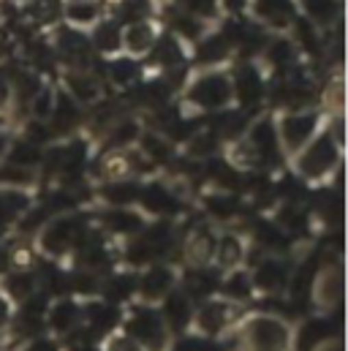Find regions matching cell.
Listing matches in <instances>:
<instances>
[{
  "label": "cell",
  "instance_id": "14",
  "mask_svg": "<svg viewBox=\"0 0 348 351\" xmlns=\"http://www.w3.org/2000/svg\"><path fill=\"white\" fill-rule=\"evenodd\" d=\"M237 93H240V98H243L245 104H256L261 98V82L253 69H245V71L237 77Z\"/></svg>",
  "mask_w": 348,
  "mask_h": 351
},
{
  "label": "cell",
  "instance_id": "33",
  "mask_svg": "<svg viewBox=\"0 0 348 351\" xmlns=\"http://www.w3.org/2000/svg\"><path fill=\"white\" fill-rule=\"evenodd\" d=\"M11 158L16 161V164H22V167H30V164H36L38 161V150L33 147V145H16L14 147V153H11Z\"/></svg>",
  "mask_w": 348,
  "mask_h": 351
},
{
  "label": "cell",
  "instance_id": "22",
  "mask_svg": "<svg viewBox=\"0 0 348 351\" xmlns=\"http://www.w3.org/2000/svg\"><path fill=\"white\" fill-rule=\"evenodd\" d=\"M87 319H90V324H92L95 330H106V327L114 324L117 313H114L109 305H92V308L87 311Z\"/></svg>",
  "mask_w": 348,
  "mask_h": 351
},
{
  "label": "cell",
  "instance_id": "13",
  "mask_svg": "<svg viewBox=\"0 0 348 351\" xmlns=\"http://www.w3.org/2000/svg\"><path fill=\"white\" fill-rule=\"evenodd\" d=\"M60 47L66 52V58H71L74 63H87L90 55H87V38H82L79 33H63L60 36Z\"/></svg>",
  "mask_w": 348,
  "mask_h": 351
},
{
  "label": "cell",
  "instance_id": "27",
  "mask_svg": "<svg viewBox=\"0 0 348 351\" xmlns=\"http://www.w3.org/2000/svg\"><path fill=\"white\" fill-rule=\"evenodd\" d=\"M0 182H14V185H22V182H25V185H27V182H33V175H30L25 167L19 169L16 164H11V167H3V169H0Z\"/></svg>",
  "mask_w": 348,
  "mask_h": 351
},
{
  "label": "cell",
  "instance_id": "39",
  "mask_svg": "<svg viewBox=\"0 0 348 351\" xmlns=\"http://www.w3.org/2000/svg\"><path fill=\"white\" fill-rule=\"evenodd\" d=\"M145 150H147L153 158H158V161H166V158H169L166 142H161V139H156V136H145Z\"/></svg>",
  "mask_w": 348,
  "mask_h": 351
},
{
  "label": "cell",
  "instance_id": "29",
  "mask_svg": "<svg viewBox=\"0 0 348 351\" xmlns=\"http://www.w3.org/2000/svg\"><path fill=\"white\" fill-rule=\"evenodd\" d=\"M52 109H55L52 93H49V90H38V93L33 95V112H36V117H49Z\"/></svg>",
  "mask_w": 348,
  "mask_h": 351
},
{
  "label": "cell",
  "instance_id": "37",
  "mask_svg": "<svg viewBox=\"0 0 348 351\" xmlns=\"http://www.w3.org/2000/svg\"><path fill=\"white\" fill-rule=\"evenodd\" d=\"M69 16L74 22H92L95 19V5H90V3H74V5H69Z\"/></svg>",
  "mask_w": 348,
  "mask_h": 351
},
{
  "label": "cell",
  "instance_id": "48",
  "mask_svg": "<svg viewBox=\"0 0 348 351\" xmlns=\"http://www.w3.org/2000/svg\"><path fill=\"white\" fill-rule=\"evenodd\" d=\"M8 104V82H5V77H0V109Z\"/></svg>",
  "mask_w": 348,
  "mask_h": 351
},
{
  "label": "cell",
  "instance_id": "35",
  "mask_svg": "<svg viewBox=\"0 0 348 351\" xmlns=\"http://www.w3.org/2000/svg\"><path fill=\"white\" fill-rule=\"evenodd\" d=\"M131 289H134V283H131L128 278H123V275H120V278H112V280H109L106 294H109L112 300H123V297H125Z\"/></svg>",
  "mask_w": 348,
  "mask_h": 351
},
{
  "label": "cell",
  "instance_id": "26",
  "mask_svg": "<svg viewBox=\"0 0 348 351\" xmlns=\"http://www.w3.org/2000/svg\"><path fill=\"white\" fill-rule=\"evenodd\" d=\"M69 88L74 90V95H77L79 101H90V98H95V93H98L95 82L87 80V77H71V80H69Z\"/></svg>",
  "mask_w": 348,
  "mask_h": 351
},
{
  "label": "cell",
  "instance_id": "6",
  "mask_svg": "<svg viewBox=\"0 0 348 351\" xmlns=\"http://www.w3.org/2000/svg\"><path fill=\"white\" fill-rule=\"evenodd\" d=\"M74 234H77V223L69 218V221H55L49 229H47V234L41 237V245L49 251V254H60V251H66V245L74 240Z\"/></svg>",
  "mask_w": 348,
  "mask_h": 351
},
{
  "label": "cell",
  "instance_id": "10",
  "mask_svg": "<svg viewBox=\"0 0 348 351\" xmlns=\"http://www.w3.org/2000/svg\"><path fill=\"white\" fill-rule=\"evenodd\" d=\"M256 11L272 25H286L291 16V3L288 0H256Z\"/></svg>",
  "mask_w": 348,
  "mask_h": 351
},
{
  "label": "cell",
  "instance_id": "7",
  "mask_svg": "<svg viewBox=\"0 0 348 351\" xmlns=\"http://www.w3.org/2000/svg\"><path fill=\"white\" fill-rule=\"evenodd\" d=\"M153 41H156V33H153V27L145 25V22H134V25L125 30V44H128L131 52H147V49L153 47Z\"/></svg>",
  "mask_w": 348,
  "mask_h": 351
},
{
  "label": "cell",
  "instance_id": "4",
  "mask_svg": "<svg viewBox=\"0 0 348 351\" xmlns=\"http://www.w3.org/2000/svg\"><path fill=\"white\" fill-rule=\"evenodd\" d=\"M190 98L199 101L201 106H223L232 98V88L223 77H204L190 90Z\"/></svg>",
  "mask_w": 348,
  "mask_h": 351
},
{
  "label": "cell",
  "instance_id": "12",
  "mask_svg": "<svg viewBox=\"0 0 348 351\" xmlns=\"http://www.w3.org/2000/svg\"><path fill=\"white\" fill-rule=\"evenodd\" d=\"M253 147H256L259 156H266V158L275 156L277 134H275V128H272L269 123H259V125H256V131H253Z\"/></svg>",
  "mask_w": 348,
  "mask_h": 351
},
{
  "label": "cell",
  "instance_id": "40",
  "mask_svg": "<svg viewBox=\"0 0 348 351\" xmlns=\"http://www.w3.org/2000/svg\"><path fill=\"white\" fill-rule=\"evenodd\" d=\"M112 77H114L117 82H128V80L134 77V63H131V60L114 63V66H112Z\"/></svg>",
  "mask_w": 348,
  "mask_h": 351
},
{
  "label": "cell",
  "instance_id": "24",
  "mask_svg": "<svg viewBox=\"0 0 348 351\" xmlns=\"http://www.w3.org/2000/svg\"><path fill=\"white\" fill-rule=\"evenodd\" d=\"M305 8H308V14L310 16H316V19H332V14L338 11V5H335V0H305Z\"/></svg>",
  "mask_w": 348,
  "mask_h": 351
},
{
  "label": "cell",
  "instance_id": "52",
  "mask_svg": "<svg viewBox=\"0 0 348 351\" xmlns=\"http://www.w3.org/2000/svg\"><path fill=\"white\" fill-rule=\"evenodd\" d=\"M30 351H52V349H49V346H44V343H38V346H33Z\"/></svg>",
  "mask_w": 348,
  "mask_h": 351
},
{
  "label": "cell",
  "instance_id": "28",
  "mask_svg": "<svg viewBox=\"0 0 348 351\" xmlns=\"http://www.w3.org/2000/svg\"><path fill=\"white\" fill-rule=\"evenodd\" d=\"M207 204H210V210H212L215 215H221V218L237 213V199H232V196H212Z\"/></svg>",
  "mask_w": 348,
  "mask_h": 351
},
{
  "label": "cell",
  "instance_id": "49",
  "mask_svg": "<svg viewBox=\"0 0 348 351\" xmlns=\"http://www.w3.org/2000/svg\"><path fill=\"white\" fill-rule=\"evenodd\" d=\"M243 3H245V0H226V5H229L232 11H240V8H243Z\"/></svg>",
  "mask_w": 348,
  "mask_h": 351
},
{
  "label": "cell",
  "instance_id": "9",
  "mask_svg": "<svg viewBox=\"0 0 348 351\" xmlns=\"http://www.w3.org/2000/svg\"><path fill=\"white\" fill-rule=\"evenodd\" d=\"M169 286H172V272L164 269V267H153L142 280V291L147 297H161V294L169 291Z\"/></svg>",
  "mask_w": 348,
  "mask_h": 351
},
{
  "label": "cell",
  "instance_id": "32",
  "mask_svg": "<svg viewBox=\"0 0 348 351\" xmlns=\"http://www.w3.org/2000/svg\"><path fill=\"white\" fill-rule=\"evenodd\" d=\"M8 291L16 297V300H25L30 291H33V280L27 275H14L8 278Z\"/></svg>",
  "mask_w": 348,
  "mask_h": 351
},
{
  "label": "cell",
  "instance_id": "8",
  "mask_svg": "<svg viewBox=\"0 0 348 351\" xmlns=\"http://www.w3.org/2000/svg\"><path fill=\"white\" fill-rule=\"evenodd\" d=\"M226 316H229V308H226L223 302H210V305H204L201 313H199V327H201L204 332H218V330H223Z\"/></svg>",
  "mask_w": 348,
  "mask_h": 351
},
{
  "label": "cell",
  "instance_id": "46",
  "mask_svg": "<svg viewBox=\"0 0 348 351\" xmlns=\"http://www.w3.org/2000/svg\"><path fill=\"white\" fill-rule=\"evenodd\" d=\"M136 136V128H134V123H125V125H120V131H117V142H128V139H134Z\"/></svg>",
  "mask_w": 348,
  "mask_h": 351
},
{
  "label": "cell",
  "instance_id": "17",
  "mask_svg": "<svg viewBox=\"0 0 348 351\" xmlns=\"http://www.w3.org/2000/svg\"><path fill=\"white\" fill-rule=\"evenodd\" d=\"M142 202L153 210V213H164V210H172L174 207V199L169 196V191H164V188H147L145 193H142Z\"/></svg>",
  "mask_w": 348,
  "mask_h": 351
},
{
  "label": "cell",
  "instance_id": "38",
  "mask_svg": "<svg viewBox=\"0 0 348 351\" xmlns=\"http://www.w3.org/2000/svg\"><path fill=\"white\" fill-rule=\"evenodd\" d=\"M210 251H212V240H210V234H196L193 237V243H190V254H193V259H204V256H210Z\"/></svg>",
  "mask_w": 348,
  "mask_h": 351
},
{
  "label": "cell",
  "instance_id": "30",
  "mask_svg": "<svg viewBox=\"0 0 348 351\" xmlns=\"http://www.w3.org/2000/svg\"><path fill=\"white\" fill-rule=\"evenodd\" d=\"M240 243L234 237H226L221 245H218V256H221V264H234L240 259Z\"/></svg>",
  "mask_w": 348,
  "mask_h": 351
},
{
  "label": "cell",
  "instance_id": "31",
  "mask_svg": "<svg viewBox=\"0 0 348 351\" xmlns=\"http://www.w3.org/2000/svg\"><path fill=\"white\" fill-rule=\"evenodd\" d=\"M106 199L114 204H125V202L136 199V188L134 185H112V188H106Z\"/></svg>",
  "mask_w": 348,
  "mask_h": 351
},
{
  "label": "cell",
  "instance_id": "23",
  "mask_svg": "<svg viewBox=\"0 0 348 351\" xmlns=\"http://www.w3.org/2000/svg\"><path fill=\"white\" fill-rule=\"evenodd\" d=\"M22 207H25V199H22L19 193H0V226H3L8 218H14Z\"/></svg>",
  "mask_w": 348,
  "mask_h": 351
},
{
  "label": "cell",
  "instance_id": "36",
  "mask_svg": "<svg viewBox=\"0 0 348 351\" xmlns=\"http://www.w3.org/2000/svg\"><path fill=\"white\" fill-rule=\"evenodd\" d=\"M156 58H158V63H179V49H177V44L172 38H166V41L158 44Z\"/></svg>",
  "mask_w": 348,
  "mask_h": 351
},
{
  "label": "cell",
  "instance_id": "34",
  "mask_svg": "<svg viewBox=\"0 0 348 351\" xmlns=\"http://www.w3.org/2000/svg\"><path fill=\"white\" fill-rule=\"evenodd\" d=\"M226 294H232V297H248L251 294V280L245 278V275H234L229 283H226Z\"/></svg>",
  "mask_w": 348,
  "mask_h": 351
},
{
  "label": "cell",
  "instance_id": "20",
  "mask_svg": "<svg viewBox=\"0 0 348 351\" xmlns=\"http://www.w3.org/2000/svg\"><path fill=\"white\" fill-rule=\"evenodd\" d=\"M77 322V305L74 302H60L52 311V327L55 330H69Z\"/></svg>",
  "mask_w": 348,
  "mask_h": 351
},
{
  "label": "cell",
  "instance_id": "51",
  "mask_svg": "<svg viewBox=\"0 0 348 351\" xmlns=\"http://www.w3.org/2000/svg\"><path fill=\"white\" fill-rule=\"evenodd\" d=\"M321 351H343V349H340V343H330V346H324Z\"/></svg>",
  "mask_w": 348,
  "mask_h": 351
},
{
  "label": "cell",
  "instance_id": "18",
  "mask_svg": "<svg viewBox=\"0 0 348 351\" xmlns=\"http://www.w3.org/2000/svg\"><path fill=\"white\" fill-rule=\"evenodd\" d=\"M166 313H169V319H172V324L177 327V330H179V327H185V324H188V319H190L188 300H185V297H179V294L169 297V302H166Z\"/></svg>",
  "mask_w": 348,
  "mask_h": 351
},
{
  "label": "cell",
  "instance_id": "21",
  "mask_svg": "<svg viewBox=\"0 0 348 351\" xmlns=\"http://www.w3.org/2000/svg\"><path fill=\"white\" fill-rule=\"evenodd\" d=\"M95 44L103 49V52H112V49H117L120 47V30L114 27V25H101L98 30H95Z\"/></svg>",
  "mask_w": 348,
  "mask_h": 351
},
{
  "label": "cell",
  "instance_id": "19",
  "mask_svg": "<svg viewBox=\"0 0 348 351\" xmlns=\"http://www.w3.org/2000/svg\"><path fill=\"white\" fill-rule=\"evenodd\" d=\"M226 49H229V41H226L223 36H215V38H210V41H204V44H201L199 58H201V63H212V60L223 58V55H226Z\"/></svg>",
  "mask_w": 348,
  "mask_h": 351
},
{
  "label": "cell",
  "instance_id": "1",
  "mask_svg": "<svg viewBox=\"0 0 348 351\" xmlns=\"http://www.w3.org/2000/svg\"><path fill=\"white\" fill-rule=\"evenodd\" d=\"M245 338H248L251 351H283L288 341V330L277 319H256L248 327Z\"/></svg>",
  "mask_w": 348,
  "mask_h": 351
},
{
  "label": "cell",
  "instance_id": "5",
  "mask_svg": "<svg viewBox=\"0 0 348 351\" xmlns=\"http://www.w3.org/2000/svg\"><path fill=\"white\" fill-rule=\"evenodd\" d=\"M313 125H316V117L313 114H291V117H286L283 120V128H280V136L288 145V150L302 147L305 139L313 134Z\"/></svg>",
  "mask_w": 348,
  "mask_h": 351
},
{
  "label": "cell",
  "instance_id": "42",
  "mask_svg": "<svg viewBox=\"0 0 348 351\" xmlns=\"http://www.w3.org/2000/svg\"><path fill=\"white\" fill-rule=\"evenodd\" d=\"M275 63H286L288 58H291V49H288V44H275L272 47V55H269Z\"/></svg>",
  "mask_w": 348,
  "mask_h": 351
},
{
  "label": "cell",
  "instance_id": "45",
  "mask_svg": "<svg viewBox=\"0 0 348 351\" xmlns=\"http://www.w3.org/2000/svg\"><path fill=\"white\" fill-rule=\"evenodd\" d=\"M177 27H179V30H182L185 36H190V38H196V36H199V25H196V22H188V19H179V22H177Z\"/></svg>",
  "mask_w": 348,
  "mask_h": 351
},
{
  "label": "cell",
  "instance_id": "53",
  "mask_svg": "<svg viewBox=\"0 0 348 351\" xmlns=\"http://www.w3.org/2000/svg\"><path fill=\"white\" fill-rule=\"evenodd\" d=\"M3 145H5V142H3V139H0V153H3Z\"/></svg>",
  "mask_w": 348,
  "mask_h": 351
},
{
  "label": "cell",
  "instance_id": "44",
  "mask_svg": "<svg viewBox=\"0 0 348 351\" xmlns=\"http://www.w3.org/2000/svg\"><path fill=\"white\" fill-rule=\"evenodd\" d=\"M185 3H188V8L196 11V14H210V11H212V0H185Z\"/></svg>",
  "mask_w": 348,
  "mask_h": 351
},
{
  "label": "cell",
  "instance_id": "3",
  "mask_svg": "<svg viewBox=\"0 0 348 351\" xmlns=\"http://www.w3.org/2000/svg\"><path fill=\"white\" fill-rule=\"evenodd\" d=\"M128 330H131V335H134L136 341H142L145 346H150L153 351H158L164 346L166 332H164L161 319H158L153 311H136V316L131 319Z\"/></svg>",
  "mask_w": 348,
  "mask_h": 351
},
{
  "label": "cell",
  "instance_id": "2",
  "mask_svg": "<svg viewBox=\"0 0 348 351\" xmlns=\"http://www.w3.org/2000/svg\"><path fill=\"white\" fill-rule=\"evenodd\" d=\"M335 161H338V147L332 145L330 136H321L313 147L305 150V156L299 158V169H302V175L319 177L324 175V172H330V167Z\"/></svg>",
  "mask_w": 348,
  "mask_h": 351
},
{
  "label": "cell",
  "instance_id": "15",
  "mask_svg": "<svg viewBox=\"0 0 348 351\" xmlns=\"http://www.w3.org/2000/svg\"><path fill=\"white\" fill-rule=\"evenodd\" d=\"M340 291H343V278H340V267H332V272H327L321 278V286H319V297L321 302H335L340 300Z\"/></svg>",
  "mask_w": 348,
  "mask_h": 351
},
{
  "label": "cell",
  "instance_id": "54",
  "mask_svg": "<svg viewBox=\"0 0 348 351\" xmlns=\"http://www.w3.org/2000/svg\"><path fill=\"white\" fill-rule=\"evenodd\" d=\"M77 351H92V349H87V346H85V349H77Z\"/></svg>",
  "mask_w": 348,
  "mask_h": 351
},
{
  "label": "cell",
  "instance_id": "43",
  "mask_svg": "<svg viewBox=\"0 0 348 351\" xmlns=\"http://www.w3.org/2000/svg\"><path fill=\"white\" fill-rule=\"evenodd\" d=\"M177 351H218V349L210 346V343H204V341H185Z\"/></svg>",
  "mask_w": 348,
  "mask_h": 351
},
{
  "label": "cell",
  "instance_id": "47",
  "mask_svg": "<svg viewBox=\"0 0 348 351\" xmlns=\"http://www.w3.org/2000/svg\"><path fill=\"white\" fill-rule=\"evenodd\" d=\"M109 351H142V349H139L134 341H114Z\"/></svg>",
  "mask_w": 348,
  "mask_h": 351
},
{
  "label": "cell",
  "instance_id": "50",
  "mask_svg": "<svg viewBox=\"0 0 348 351\" xmlns=\"http://www.w3.org/2000/svg\"><path fill=\"white\" fill-rule=\"evenodd\" d=\"M5 316H8V308H5V302H3V300H0V324H3V322H5Z\"/></svg>",
  "mask_w": 348,
  "mask_h": 351
},
{
  "label": "cell",
  "instance_id": "25",
  "mask_svg": "<svg viewBox=\"0 0 348 351\" xmlns=\"http://www.w3.org/2000/svg\"><path fill=\"white\" fill-rule=\"evenodd\" d=\"M106 223L112 229H117V232H131V229H139L142 226V221L136 215H131V213H112L106 218Z\"/></svg>",
  "mask_w": 348,
  "mask_h": 351
},
{
  "label": "cell",
  "instance_id": "11",
  "mask_svg": "<svg viewBox=\"0 0 348 351\" xmlns=\"http://www.w3.org/2000/svg\"><path fill=\"white\" fill-rule=\"evenodd\" d=\"M55 131H69L74 123H77V117H79V109H77V104L71 101V98H60L58 104H55Z\"/></svg>",
  "mask_w": 348,
  "mask_h": 351
},
{
  "label": "cell",
  "instance_id": "16",
  "mask_svg": "<svg viewBox=\"0 0 348 351\" xmlns=\"http://www.w3.org/2000/svg\"><path fill=\"white\" fill-rule=\"evenodd\" d=\"M283 278H286V269L277 262H264L256 272V283L261 289H277L283 283Z\"/></svg>",
  "mask_w": 348,
  "mask_h": 351
},
{
  "label": "cell",
  "instance_id": "41",
  "mask_svg": "<svg viewBox=\"0 0 348 351\" xmlns=\"http://www.w3.org/2000/svg\"><path fill=\"white\" fill-rule=\"evenodd\" d=\"M145 8H147V3H145V0H128V3L123 5V14H125V16H131V19H139V16L145 14Z\"/></svg>",
  "mask_w": 348,
  "mask_h": 351
}]
</instances>
